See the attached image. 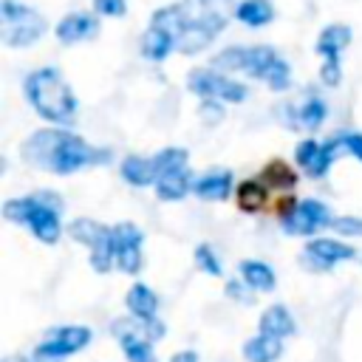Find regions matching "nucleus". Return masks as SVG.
<instances>
[{
	"label": "nucleus",
	"instance_id": "nucleus-5",
	"mask_svg": "<svg viewBox=\"0 0 362 362\" xmlns=\"http://www.w3.org/2000/svg\"><path fill=\"white\" fill-rule=\"evenodd\" d=\"M277 62H280V57L272 45H229L212 59V68L223 71V74H246L266 85V79Z\"/></svg>",
	"mask_w": 362,
	"mask_h": 362
},
{
	"label": "nucleus",
	"instance_id": "nucleus-8",
	"mask_svg": "<svg viewBox=\"0 0 362 362\" xmlns=\"http://www.w3.org/2000/svg\"><path fill=\"white\" fill-rule=\"evenodd\" d=\"M187 88L206 102H229V105L243 102L249 93L246 85H240L238 79H232L229 74L215 71V68H192L187 74Z\"/></svg>",
	"mask_w": 362,
	"mask_h": 362
},
{
	"label": "nucleus",
	"instance_id": "nucleus-14",
	"mask_svg": "<svg viewBox=\"0 0 362 362\" xmlns=\"http://www.w3.org/2000/svg\"><path fill=\"white\" fill-rule=\"evenodd\" d=\"M113 238H116V269L124 274H139L141 269V229L136 223H116L113 226Z\"/></svg>",
	"mask_w": 362,
	"mask_h": 362
},
{
	"label": "nucleus",
	"instance_id": "nucleus-33",
	"mask_svg": "<svg viewBox=\"0 0 362 362\" xmlns=\"http://www.w3.org/2000/svg\"><path fill=\"white\" fill-rule=\"evenodd\" d=\"M93 11L102 17H124L127 3L124 0H93Z\"/></svg>",
	"mask_w": 362,
	"mask_h": 362
},
{
	"label": "nucleus",
	"instance_id": "nucleus-39",
	"mask_svg": "<svg viewBox=\"0 0 362 362\" xmlns=\"http://www.w3.org/2000/svg\"><path fill=\"white\" fill-rule=\"evenodd\" d=\"M3 362H31V359H25L23 354H11V356H3Z\"/></svg>",
	"mask_w": 362,
	"mask_h": 362
},
{
	"label": "nucleus",
	"instance_id": "nucleus-28",
	"mask_svg": "<svg viewBox=\"0 0 362 362\" xmlns=\"http://www.w3.org/2000/svg\"><path fill=\"white\" fill-rule=\"evenodd\" d=\"M260 178L272 187V192H274V195H277V192L283 195V192H288V189H294V187H297V173H294L286 161H280V158L269 161V164L263 167Z\"/></svg>",
	"mask_w": 362,
	"mask_h": 362
},
{
	"label": "nucleus",
	"instance_id": "nucleus-2",
	"mask_svg": "<svg viewBox=\"0 0 362 362\" xmlns=\"http://www.w3.org/2000/svg\"><path fill=\"white\" fill-rule=\"evenodd\" d=\"M181 37L178 51L181 54H198L209 48L218 37V31L229 23V14H235L232 0H181Z\"/></svg>",
	"mask_w": 362,
	"mask_h": 362
},
{
	"label": "nucleus",
	"instance_id": "nucleus-23",
	"mask_svg": "<svg viewBox=\"0 0 362 362\" xmlns=\"http://www.w3.org/2000/svg\"><path fill=\"white\" fill-rule=\"evenodd\" d=\"M238 274L255 291H272L277 286V277H274L272 266H266L263 260H240L238 263Z\"/></svg>",
	"mask_w": 362,
	"mask_h": 362
},
{
	"label": "nucleus",
	"instance_id": "nucleus-20",
	"mask_svg": "<svg viewBox=\"0 0 362 362\" xmlns=\"http://www.w3.org/2000/svg\"><path fill=\"white\" fill-rule=\"evenodd\" d=\"M192 189H195V195H198L201 201H226V195L232 192V173L215 167V170L204 173V175L195 181Z\"/></svg>",
	"mask_w": 362,
	"mask_h": 362
},
{
	"label": "nucleus",
	"instance_id": "nucleus-37",
	"mask_svg": "<svg viewBox=\"0 0 362 362\" xmlns=\"http://www.w3.org/2000/svg\"><path fill=\"white\" fill-rule=\"evenodd\" d=\"M170 362H198V354L195 351H178V354H173Z\"/></svg>",
	"mask_w": 362,
	"mask_h": 362
},
{
	"label": "nucleus",
	"instance_id": "nucleus-25",
	"mask_svg": "<svg viewBox=\"0 0 362 362\" xmlns=\"http://www.w3.org/2000/svg\"><path fill=\"white\" fill-rule=\"evenodd\" d=\"M175 48V37L158 25H150L141 37V54L150 59V62H161L167 59V54Z\"/></svg>",
	"mask_w": 362,
	"mask_h": 362
},
{
	"label": "nucleus",
	"instance_id": "nucleus-3",
	"mask_svg": "<svg viewBox=\"0 0 362 362\" xmlns=\"http://www.w3.org/2000/svg\"><path fill=\"white\" fill-rule=\"evenodd\" d=\"M23 90L31 107L37 110V116H42L45 122L71 124L76 119V96L57 68L31 71L23 82Z\"/></svg>",
	"mask_w": 362,
	"mask_h": 362
},
{
	"label": "nucleus",
	"instance_id": "nucleus-29",
	"mask_svg": "<svg viewBox=\"0 0 362 362\" xmlns=\"http://www.w3.org/2000/svg\"><path fill=\"white\" fill-rule=\"evenodd\" d=\"M187 158H189V153L184 147H164L153 156V161L158 167V175L167 173V170H175V167H187Z\"/></svg>",
	"mask_w": 362,
	"mask_h": 362
},
{
	"label": "nucleus",
	"instance_id": "nucleus-9",
	"mask_svg": "<svg viewBox=\"0 0 362 362\" xmlns=\"http://www.w3.org/2000/svg\"><path fill=\"white\" fill-rule=\"evenodd\" d=\"M334 218L328 212V206L322 201H314V198H305L300 201L286 218H280V226L286 235H297V238H305V235H317L320 229L331 226Z\"/></svg>",
	"mask_w": 362,
	"mask_h": 362
},
{
	"label": "nucleus",
	"instance_id": "nucleus-16",
	"mask_svg": "<svg viewBox=\"0 0 362 362\" xmlns=\"http://www.w3.org/2000/svg\"><path fill=\"white\" fill-rule=\"evenodd\" d=\"M99 31V20L88 11H74L68 17H62L57 23V40L62 45H74V42H82V40H90L96 37Z\"/></svg>",
	"mask_w": 362,
	"mask_h": 362
},
{
	"label": "nucleus",
	"instance_id": "nucleus-35",
	"mask_svg": "<svg viewBox=\"0 0 362 362\" xmlns=\"http://www.w3.org/2000/svg\"><path fill=\"white\" fill-rule=\"evenodd\" d=\"M320 79H322L328 88H337L339 79H342V68H339V65H331V62H322V68H320Z\"/></svg>",
	"mask_w": 362,
	"mask_h": 362
},
{
	"label": "nucleus",
	"instance_id": "nucleus-11",
	"mask_svg": "<svg viewBox=\"0 0 362 362\" xmlns=\"http://www.w3.org/2000/svg\"><path fill=\"white\" fill-rule=\"evenodd\" d=\"M351 257H356V249L351 243H342L334 238H314L305 243V249L300 255V260L308 272H328L331 266L351 260Z\"/></svg>",
	"mask_w": 362,
	"mask_h": 362
},
{
	"label": "nucleus",
	"instance_id": "nucleus-36",
	"mask_svg": "<svg viewBox=\"0 0 362 362\" xmlns=\"http://www.w3.org/2000/svg\"><path fill=\"white\" fill-rule=\"evenodd\" d=\"M144 334H147L150 342L161 339V337H164V322H161V320H150V322H144Z\"/></svg>",
	"mask_w": 362,
	"mask_h": 362
},
{
	"label": "nucleus",
	"instance_id": "nucleus-18",
	"mask_svg": "<svg viewBox=\"0 0 362 362\" xmlns=\"http://www.w3.org/2000/svg\"><path fill=\"white\" fill-rule=\"evenodd\" d=\"M192 184V170L189 167H175V170H167L158 175L156 181V195L161 201H181L187 192H189Z\"/></svg>",
	"mask_w": 362,
	"mask_h": 362
},
{
	"label": "nucleus",
	"instance_id": "nucleus-17",
	"mask_svg": "<svg viewBox=\"0 0 362 362\" xmlns=\"http://www.w3.org/2000/svg\"><path fill=\"white\" fill-rule=\"evenodd\" d=\"M272 187L257 175V178H249V181H240L238 189H235V201H238V209L243 212H263L269 209L272 204Z\"/></svg>",
	"mask_w": 362,
	"mask_h": 362
},
{
	"label": "nucleus",
	"instance_id": "nucleus-6",
	"mask_svg": "<svg viewBox=\"0 0 362 362\" xmlns=\"http://www.w3.org/2000/svg\"><path fill=\"white\" fill-rule=\"evenodd\" d=\"M45 34V17L31 6L3 0L0 3V37L8 48H28Z\"/></svg>",
	"mask_w": 362,
	"mask_h": 362
},
{
	"label": "nucleus",
	"instance_id": "nucleus-24",
	"mask_svg": "<svg viewBox=\"0 0 362 362\" xmlns=\"http://www.w3.org/2000/svg\"><path fill=\"white\" fill-rule=\"evenodd\" d=\"M294 317L288 314V308L286 305H269L263 314H260V334H269V337H277V339H283V337H291L294 334Z\"/></svg>",
	"mask_w": 362,
	"mask_h": 362
},
{
	"label": "nucleus",
	"instance_id": "nucleus-12",
	"mask_svg": "<svg viewBox=\"0 0 362 362\" xmlns=\"http://www.w3.org/2000/svg\"><path fill=\"white\" fill-rule=\"evenodd\" d=\"M90 339H93V331L88 325H54L34 351L57 356V359H65V356L82 351Z\"/></svg>",
	"mask_w": 362,
	"mask_h": 362
},
{
	"label": "nucleus",
	"instance_id": "nucleus-31",
	"mask_svg": "<svg viewBox=\"0 0 362 362\" xmlns=\"http://www.w3.org/2000/svg\"><path fill=\"white\" fill-rule=\"evenodd\" d=\"M226 297L240 303V305H252L255 303V288H249L243 280H226Z\"/></svg>",
	"mask_w": 362,
	"mask_h": 362
},
{
	"label": "nucleus",
	"instance_id": "nucleus-32",
	"mask_svg": "<svg viewBox=\"0 0 362 362\" xmlns=\"http://www.w3.org/2000/svg\"><path fill=\"white\" fill-rule=\"evenodd\" d=\"M331 226L342 238H362V218H356V215H339V218H334Z\"/></svg>",
	"mask_w": 362,
	"mask_h": 362
},
{
	"label": "nucleus",
	"instance_id": "nucleus-30",
	"mask_svg": "<svg viewBox=\"0 0 362 362\" xmlns=\"http://www.w3.org/2000/svg\"><path fill=\"white\" fill-rule=\"evenodd\" d=\"M195 266H198L204 274H212V277H221V274H223V266H221V260H218V255L212 252L209 243L195 246Z\"/></svg>",
	"mask_w": 362,
	"mask_h": 362
},
{
	"label": "nucleus",
	"instance_id": "nucleus-7",
	"mask_svg": "<svg viewBox=\"0 0 362 362\" xmlns=\"http://www.w3.org/2000/svg\"><path fill=\"white\" fill-rule=\"evenodd\" d=\"M68 235L76 243L90 249V266L99 274H105V272H110L116 266V255H113L116 238H113L110 226H105L99 221H90V218H76V221L68 223Z\"/></svg>",
	"mask_w": 362,
	"mask_h": 362
},
{
	"label": "nucleus",
	"instance_id": "nucleus-38",
	"mask_svg": "<svg viewBox=\"0 0 362 362\" xmlns=\"http://www.w3.org/2000/svg\"><path fill=\"white\" fill-rule=\"evenodd\" d=\"M31 362H62V359H57V356H48V354H40V351H34Z\"/></svg>",
	"mask_w": 362,
	"mask_h": 362
},
{
	"label": "nucleus",
	"instance_id": "nucleus-26",
	"mask_svg": "<svg viewBox=\"0 0 362 362\" xmlns=\"http://www.w3.org/2000/svg\"><path fill=\"white\" fill-rule=\"evenodd\" d=\"M235 20H240L249 28L269 25L274 20V6L269 0H240L235 6Z\"/></svg>",
	"mask_w": 362,
	"mask_h": 362
},
{
	"label": "nucleus",
	"instance_id": "nucleus-13",
	"mask_svg": "<svg viewBox=\"0 0 362 362\" xmlns=\"http://www.w3.org/2000/svg\"><path fill=\"white\" fill-rule=\"evenodd\" d=\"M337 153H342V144L339 139H331V141H317V139H303L297 144V164L300 170H305V175L311 178H322L331 167V161L337 158Z\"/></svg>",
	"mask_w": 362,
	"mask_h": 362
},
{
	"label": "nucleus",
	"instance_id": "nucleus-15",
	"mask_svg": "<svg viewBox=\"0 0 362 362\" xmlns=\"http://www.w3.org/2000/svg\"><path fill=\"white\" fill-rule=\"evenodd\" d=\"M328 116V105L320 96H305L286 107V122L294 130H317Z\"/></svg>",
	"mask_w": 362,
	"mask_h": 362
},
{
	"label": "nucleus",
	"instance_id": "nucleus-19",
	"mask_svg": "<svg viewBox=\"0 0 362 362\" xmlns=\"http://www.w3.org/2000/svg\"><path fill=\"white\" fill-rule=\"evenodd\" d=\"M351 42V28L345 23H331L322 28V34L317 37V54L325 57V62L339 65V51Z\"/></svg>",
	"mask_w": 362,
	"mask_h": 362
},
{
	"label": "nucleus",
	"instance_id": "nucleus-34",
	"mask_svg": "<svg viewBox=\"0 0 362 362\" xmlns=\"http://www.w3.org/2000/svg\"><path fill=\"white\" fill-rule=\"evenodd\" d=\"M339 144L345 153H351L354 158L362 161V133H345V136H339Z\"/></svg>",
	"mask_w": 362,
	"mask_h": 362
},
{
	"label": "nucleus",
	"instance_id": "nucleus-10",
	"mask_svg": "<svg viewBox=\"0 0 362 362\" xmlns=\"http://www.w3.org/2000/svg\"><path fill=\"white\" fill-rule=\"evenodd\" d=\"M110 334L122 342L124 359L127 362H156L153 356V342L144 334V322L136 317H119L110 322Z\"/></svg>",
	"mask_w": 362,
	"mask_h": 362
},
{
	"label": "nucleus",
	"instance_id": "nucleus-1",
	"mask_svg": "<svg viewBox=\"0 0 362 362\" xmlns=\"http://www.w3.org/2000/svg\"><path fill=\"white\" fill-rule=\"evenodd\" d=\"M23 158L37 170H48L54 175H71L79 167L105 164L110 158V153L88 144L82 136H76L71 130L45 127V130H37L25 139Z\"/></svg>",
	"mask_w": 362,
	"mask_h": 362
},
{
	"label": "nucleus",
	"instance_id": "nucleus-4",
	"mask_svg": "<svg viewBox=\"0 0 362 362\" xmlns=\"http://www.w3.org/2000/svg\"><path fill=\"white\" fill-rule=\"evenodd\" d=\"M59 212H62V201L51 189H37L34 195L11 198V201L3 204V218L6 221L25 223L31 229V235L40 243H48V246H54L62 235Z\"/></svg>",
	"mask_w": 362,
	"mask_h": 362
},
{
	"label": "nucleus",
	"instance_id": "nucleus-27",
	"mask_svg": "<svg viewBox=\"0 0 362 362\" xmlns=\"http://www.w3.org/2000/svg\"><path fill=\"white\" fill-rule=\"evenodd\" d=\"M283 354V342L269 334H257L243 345V356L249 362H277Z\"/></svg>",
	"mask_w": 362,
	"mask_h": 362
},
{
	"label": "nucleus",
	"instance_id": "nucleus-22",
	"mask_svg": "<svg viewBox=\"0 0 362 362\" xmlns=\"http://www.w3.org/2000/svg\"><path fill=\"white\" fill-rule=\"evenodd\" d=\"M124 305H127L130 317H136V320H141V322H150V320H156L158 297H156V291H153L150 286L133 283L130 291H127V297H124Z\"/></svg>",
	"mask_w": 362,
	"mask_h": 362
},
{
	"label": "nucleus",
	"instance_id": "nucleus-21",
	"mask_svg": "<svg viewBox=\"0 0 362 362\" xmlns=\"http://www.w3.org/2000/svg\"><path fill=\"white\" fill-rule=\"evenodd\" d=\"M119 173L122 178L130 184V187H150L158 181V167L153 158H144V156H127L122 158L119 164Z\"/></svg>",
	"mask_w": 362,
	"mask_h": 362
}]
</instances>
